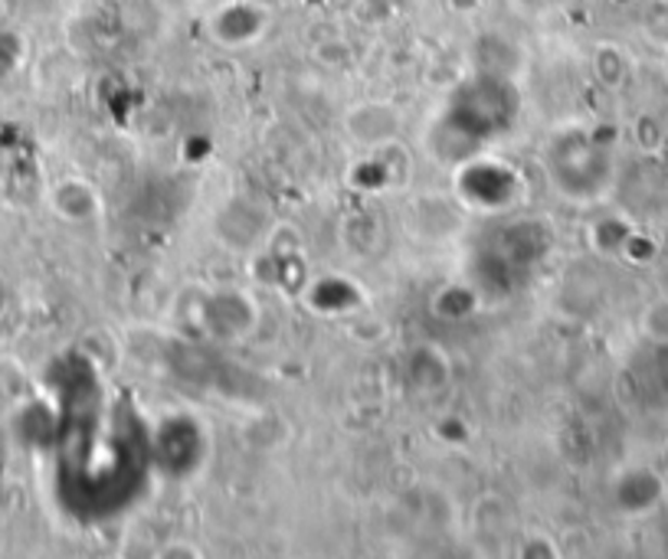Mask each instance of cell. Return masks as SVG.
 I'll use <instances>...</instances> for the list:
<instances>
[{
	"label": "cell",
	"instance_id": "obj_1",
	"mask_svg": "<svg viewBox=\"0 0 668 559\" xmlns=\"http://www.w3.org/2000/svg\"><path fill=\"white\" fill-rule=\"evenodd\" d=\"M56 210L66 213L69 220H86V217L95 213V194L89 191L86 183L73 180V183L63 186V194L56 197Z\"/></svg>",
	"mask_w": 668,
	"mask_h": 559
}]
</instances>
